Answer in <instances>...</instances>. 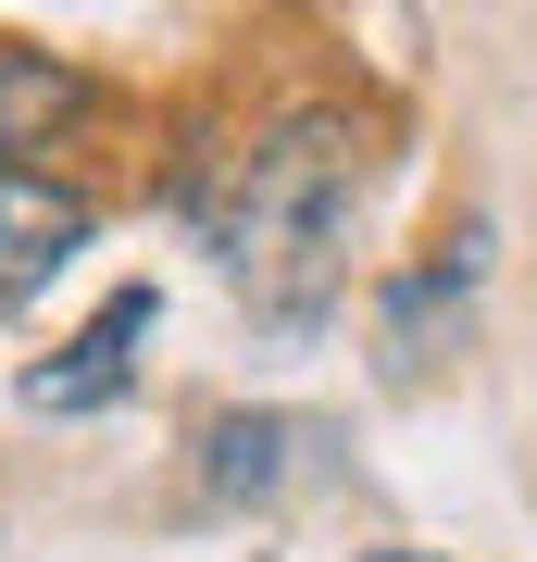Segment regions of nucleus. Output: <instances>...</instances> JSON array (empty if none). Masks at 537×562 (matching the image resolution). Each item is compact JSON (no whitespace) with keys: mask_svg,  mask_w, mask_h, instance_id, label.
I'll return each mask as SVG.
<instances>
[{"mask_svg":"<svg viewBox=\"0 0 537 562\" xmlns=\"http://www.w3.org/2000/svg\"><path fill=\"white\" fill-rule=\"evenodd\" d=\"M413 562H438V550H413Z\"/></svg>","mask_w":537,"mask_h":562,"instance_id":"7","label":"nucleus"},{"mask_svg":"<svg viewBox=\"0 0 537 562\" xmlns=\"http://www.w3.org/2000/svg\"><path fill=\"white\" fill-rule=\"evenodd\" d=\"M476 276H488V225H462L450 262H413V276L376 301V362L400 387L438 375V350H462V325H476Z\"/></svg>","mask_w":537,"mask_h":562,"instance_id":"2","label":"nucleus"},{"mask_svg":"<svg viewBox=\"0 0 537 562\" xmlns=\"http://www.w3.org/2000/svg\"><path fill=\"white\" fill-rule=\"evenodd\" d=\"M150 325H163V288H113V301L88 313V338L25 375V413H100V401H125V375H138V338H150Z\"/></svg>","mask_w":537,"mask_h":562,"instance_id":"4","label":"nucleus"},{"mask_svg":"<svg viewBox=\"0 0 537 562\" xmlns=\"http://www.w3.org/2000/svg\"><path fill=\"white\" fill-rule=\"evenodd\" d=\"M76 113H88V76H76V63H51V50H0V162L38 150V138H63Z\"/></svg>","mask_w":537,"mask_h":562,"instance_id":"6","label":"nucleus"},{"mask_svg":"<svg viewBox=\"0 0 537 562\" xmlns=\"http://www.w3.org/2000/svg\"><path fill=\"white\" fill-rule=\"evenodd\" d=\"M350 201H362V125L350 113H288L238 150V188L213 213V262L225 288H250L262 313H325L350 250Z\"/></svg>","mask_w":537,"mask_h":562,"instance_id":"1","label":"nucleus"},{"mask_svg":"<svg viewBox=\"0 0 537 562\" xmlns=\"http://www.w3.org/2000/svg\"><path fill=\"white\" fill-rule=\"evenodd\" d=\"M300 450H313L300 413H213L200 425V487H213V501H276L300 475Z\"/></svg>","mask_w":537,"mask_h":562,"instance_id":"5","label":"nucleus"},{"mask_svg":"<svg viewBox=\"0 0 537 562\" xmlns=\"http://www.w3.org/2000/svg\"><path fill=\"white\" fill-rule=\"evenodd\" d=\"M88 188L38 176V162H0V301H25V288H51L63 262L88 250Z\"/></svg>","mask_w":537,"mask_h":562,"instance_id":"3","label":"nucleus"}]
</instances>
